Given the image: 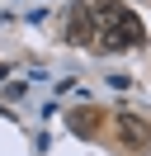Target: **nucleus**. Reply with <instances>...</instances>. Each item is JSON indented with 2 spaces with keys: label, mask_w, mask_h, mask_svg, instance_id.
Segmentation results:
<instances>
[{
  "label": "nucleus",
  "mask_w": 151,
  "mask_h": 156,
  "mask_svg": "<svg viewBox=\"0 0 151 156\" xmlns=\"http://www.w3.org/2000/svg\"><path fill=\"white\" fill-rule=\"evenodd\" d=\"M94 19H99V38L104 48H132V43H142V24L137 14L128 10V5H113V0H104V5H94Z\"/></svg>",
  "instance_id": "nucleus-1"
},
{
  "label": "nucleus",
  "mask_w": 151,
  "mask_h": 156,
  "mask_svg": "<svg viewBox=\"0 0 151 156\" xmlns=\"http://www.w3.org/2000/svg\"><path fill=\"white\" fill-rule=\"evenodd\" d=\"M94 29H99V19H94V10H90V5H76V10H71V29H66V38L85 48V43H94V38H99Z\"/></svg>",
  "instance_id": "nucleus-2"
},
{
  "label": "nucleus",
  "mask_w": 151,
  "mask_h": 156,
  "mask_svg": "<svg viewBox=\"0 0 151 156\" xmlns=\"http://www.w3.org/2000/svg\"><path fill=\"white\" fill-rule=\"evenodd\" d=\"M118 137L132 147V151H142V147H151V123H142V118L123 114V118H118Z\"/></svg>",
  "instance_id": "nucleus-3"
},
{
  "label": "nucleus",
  "mask_w": 151,
  "mask_h": 156,
  "mask_svg": "<svg viewBox=\"0 0 151 156\" xmlns=\"http://www.w3.org/2000/svg\"><path fill=\"white\" fill-rule=\"evenodd\" d=\"M71 128H80V133H90V128H94V114H71Z\"/></svg>",
  "instance_id": "nucleus-4"
}]
</instances>
